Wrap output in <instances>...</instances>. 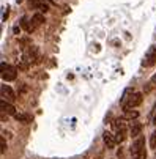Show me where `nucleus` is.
Returning a JSON list of instances; mask_svg holds the SVG:
<instances>
[{
    "instance_id": "nucleus-7",
    "label": "nucleus",
    "mask_w": 156,
    "mask_h": 159,
    "mask_svg": "<svg viewBox=\"0 0 156 159\" xmlns=\"http://www.w3.org/2000/svg\"><path fill=\"white\" fill-rule=\"evenodd\" d=\"M32 24H30V33L36 29V27H39L43 22H44V16L41 14V13H36V14H33V17H32Z\"/></svg>"
},
{
    "instance_id": "nucleus-19",
    "label": "nucleus",
    "mask_w": 156,
    "mask_h": 159,
    "mask_svg": "<svg viewBox=\"0 0 156 159\" xmlns=\"http://www.w3.org/2000/svg\"><path fill=\"white\" fill-rule=\"evenodd\" d=\"M7 17H8V8H7L5 13H3V20H7Z\"/></svg>"
},
{
    "instance_id": "nucleus-4",
    "label": "nucleus",
    "mask_w": 156,
    "mask_h": 159,
    "mask_svg": "<svg viewBox=\"0 0 156 159\" xmlns=\"http://www.w3.org/2000/svg\"><path fill=\"white\" fill-rule=\"evenodd\" d=\"M144 150H145V139L142 137V135H139V137L132 142V145H131V154H132V157L137 156L139 153H142Z\"/></svg>"
},
{
    "instance_id": "nucleus-6",
    "label": "nucleus",
    "mask_w": 156,
    "mask_h": 159,
    "mask_svg": "<svg viewBox=\"0 0 156 159\" xmlns=\"http://www.w3.org/2000/svg\"><path fill=\"white\" fill-rule=\"evenodd\" d=\"M0 109H2V112H3V113H7V115H14V117L17 115L14 106H13V104H10V102H7V101H0Z\"/></svg>"
},
{
    "instance_id": "nucleus-1",
    "label": "nucleus",
    "mask_w": 156,
    "mask_h": 159,
    "mask_svg": "<svg viewBox=\"0 0 156 159\" xmlns=\"http://www.w3.org/2000/svg\"><path fill=\"white\" fill-rule=\"evenodd\" d=\"M16 76H17V70H16L14 66H10V65L2 63V79H3L5 82H11V80H14Z\"/></svg>"
},
{
    "instance_id": "nucleus-9",
    "label": "nucleus",
    "mask_w": 156,
    "mask_h": 159,
    "mask_svg": "<svg viewBox=\"0 0 156 159\" xmlns=\"http://www.w3.org/2000/svg\"><path fill=\"white\" fill-rule=\"evenodd\" d=\"M112 128H114L117 132H120V131H125V129H126V118H117V120H114V123H112Z\"/></svg>"
},
{
    "instance_id": "nucleus-20",
    "label": "nucleus",
    "mask_w": 156,
    "mask_h": 159,
    "mask_svg": "<svg viewBox=\"0 0 156 159\" xmlns=\"http://www.w3.org/2000/svg\"><path fill=\"white\" fill-rule=\"evenodd\" d=\"M153 123H154V125H156V115H154V118H153Z\"/></svg>"
},
{
    "instance_id": "nucleus-18",
    "label": "nucleus",
    "mask_w": 156,
    "mask_h": 159,
    "mask_svg": "<svg viewBox=\"0 0 156 159\" xmlns=\"http://www.w3.org/2000/svg\"><path fill=\"white\" fill-rule=\"evenodd\" d=\"M145 157H147V151H145V150H144L142 153H139L137 156H134V159H145Z\"/></svg>"
},
{
    "instance_id": "nucleus-11",
    "label": "nucleus",
    "mask_w": 156,
    "mask_h": 159,
    "mask_svg": "<svg viewBox=\"0 0 156 159\" xmlns=\"http://www.w3.org/2000/svg\"><path fill=\"white\" fill-rule=\"evenodd\" d=\"M36 52H38V51H36V48H30V49H29V51L25 52L24 58H25L27 61H32V60H33V58L36 57Z\"/></svg>"
},
{
    "instance_id": "nucleus-13",
    "label": "nucleus",
    "mask_w": 156,
    "mask_h": 159,
    "mask_svg": "<svg viewBox=\"0 0 156 159\" xmlns=\"http://www.w3.org/2000/svg\"><path fill=\"white\" fill-rule=\"evenodd\" d=\"M154 85H156V74H154V76L151 77V80L147 84V87H145V93H150L151 90H153V87H154Z\"/></svg>"
},
{
    "instance_id": "nucleus-5",
    "label": "nucleus",
    "mask_w": 156,
    "mask_h": 159,
    "mask_svg": "<svg viewBox=\"0 0 156 159\" xmlns=\"http://www.w3.org/2000/svg\"><path fill=\"white\" fill-rule=\"evenodd\" d=\"M0 95H2V101H7V102H14V99H16V95H14V92L8 87V85H2L0 87Z\"/></svg>"
},
{
    "instance_id": "nucleus-15",
    "label": "nucleus",
    "mask_w": 156,
    "mask_h": 159,
    "mask_svg": "<svg viewBox=\"0 0 156 159\" xmlns=\"http://www.w3.org/2000/svg\"><path fill=\"white\" fill-rule=\"evenodd\" d=\"M16 120H17V121H22V123H29V121H30V118H29L27 115H19V113L16 115Z\"/></svg>"
},
{
    "instance_id": "nucleus-16",
    "label": "nucleus",
    "mask_w": 156,
    "mask_h": 159,
    "mask_svg": "<svg viewBox=\"0 0 156 159\" xmlns=\"http://www.w3.org/2000/svg\"><path fill=\"white\" fill-rule=\"evenodd\" d=\"M150 147L156 148V129H154V132L151 134V137H150Z\"/></svg>"
},
{
    "instance_id": "nucleus-10",
    "label": "nucleus",
    "mask_w": 156,
    "mask_h": 159,
    "mask_svg": "<svg viewBox=\"0 0 156 159\" xmlns=\"http://www.w3.org/2000/svg\"><path fill=\"white\" fill-rule=\"evenodd\" d=\"M140 131H142V125L140 123H132L131 129H129V134H131V137H139L140 135Z\"/></svg>"
},
{
    "instance_id": "nucleus-8",
    "label": "nucleus",
    "mask_w": 156,
    "mask_h": 159,
    "mask_svg": "<svg viewBox=\"0 0 156 159\" xmlns=\"http://www.w3.org/2000/svg\"><path fill=\"white\" fill-rule=\"evenodd\" d=\"M103 140H104V143L107 145V148H114L115 147V137H114V135L112 134H110L109 131H106L104 134H103Z\"/></svg>"
},
{
    "instance_id": "nucleus-12",
    "label": "nucleus",
    "mask_w": 156,
    "mask_h": 159,
    "mask_svg": "<svg viewBox=\"0 0 156 159\" xmlns=\"http://www.w3.org/2000/svg\"><path fill=\"white\" fill-rule=\"evenodd\" d=\"M139 117V112L137 110H126L125 112V118L126 120H132V118H137Z\"/></svg>"
},
{
    "instance_id": "nucleus-3",
    "label": "nucleus",
    "mask_w": 156,
    "mask_h": 159,
    "mask_svg": "<svg viewBox=\"0 0 156 159\" xmlns=\"http://www.w3.org/2000/svg\"><path fill=\"white\" fill-rule=\"evenodd\" d=\"M142 65H144L145 68H150V66L156 65V44H154V46H151V48L147 51V54H145V57H144Z\"/></svg>"
},
{
    "instance_id": "nucleus-2",
    "label": "nucleus",
    "mask_w": 156,
    "mask_h": 159,
    "mask_svg": "<svg viewBox=\"0 0 156 159\" xmlns=\"http://www.w3.org/2000/svg\"><path fill=\"white\" fill-rule=\"evenodd\" d=\"M142 101H144V98H142V93H132V95L128 98L126 104L123 106L125 112H126V110H131L132 107H137V106H140V104H142Z\"/></svg>"
},
{
    "instance_id": "nucleus-21",
    "label": "nucleus",
    "mask_w": 156,
    "mask_h": 159,
    "mask_svg": "<svg viewBox=\"0 0 156 159\" xmlns=\"http://www.w3.org/2000/svg\"><path fill=\"white\" fill-rule=\"evenodd\" d=\"M16 2H17V3H21V2H22V0H16Z\"/></svg>"
},
{
    "instance_id": "nucleus-14",
    "label": "nucleus",
    "mask_w": 156,
    "mask_h": 159,
    "mask_svg": "<svg viewBox=\"0 0 156 159\" xmlns=\"http://www.w3.org/2000/svg\"><path fill=\"white\" fill-rule=\"evenodd\" d=\"M123 140H125V131L117 132V135H115V142H117V143H122Z\"/></svg>"
},
{
    "instance_id": "nucleus-17",
    "label": "nucleus",
    "mask_w": 156,
    "mask_h": 159,
    "mask_svg": "<svg viewBox=\"0 0 156 159\" xmlns=\"http://www.w3.org/2000/svg\"><path fill=\"white\" fill-rule=\"evenodd\" d=\"M5 151H7V143H5V139L2 137V139H0V153L3 154Z\"/></svg>"
}]
</instances>
